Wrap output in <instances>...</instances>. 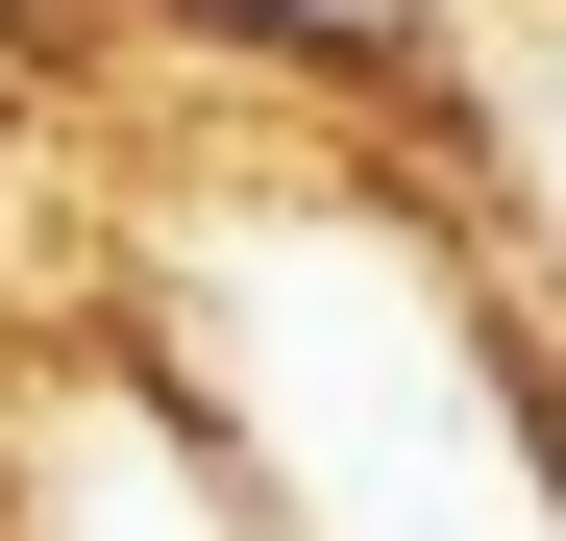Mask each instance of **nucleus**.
<instances>
[{"mask_svg": "<svg viewBox=\"0 0 566 541\" xmlns=\"http://www.w3.org/2000/svg\"><path fill=\"white\" fill-rule=\"evenodd\" d=\"M0 25H50V0H0Z\"/></svg>", "mask_w": 566, "mask_h": 541, "instance_id": "f257e3e1", "label": "nucleus"}]
</instances>
